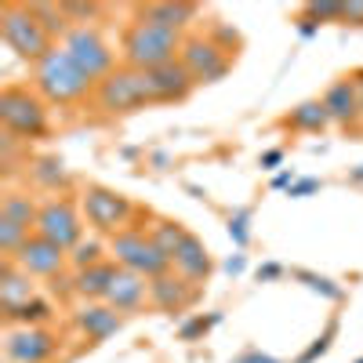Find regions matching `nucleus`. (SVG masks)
Wrapping results in <instances>:
<instances>
[{
    "label": "nucleus",
    "instance_id": "17",
    "mask_svg": "<svg viewBox=\"0 0 363 363\" xmlns=\"http://www.w3.org/2000/svg\"><path fill=\"white\" fill-rule=\"evenodd\" d=\"M171 269L178 272L182 280H189V284H203V280L211 277V255H207V247H203V240L189 233L186 240H182V247L174 251Z\"/></svg>",
    "mask_w": 363,
    "mask_h": 363
},
{
    "label": "nucleus",
    "instance_id": "31",
    "mask_svg": "<svg viewBox=\"0 0 363 363\" xmlns=\"http://www.w3.org/2000/svg\"><path fill=\"white\" fill-rule=\"evenodd\" d=\"M229 236L236 244H247V211H240L236 218H229Z\"/></svg>",
    "mask_w": 363,
    "mask_h": 363
},
{
    "label": "nucleus",
    "instance_id": "20",
    "mask_svg": "<svg viewBox=\"0 0 363 363\" xmlns=\"http://www.w3.org/2000/svg\"><path fill=\"white\" fill-rule=\"evenodd\" d=\"M196 15H200V4H193V0H149V4L135 8V18H149L171 29H186Z\"/></svg>",
    "mask_w": 363,
    "mask_h": 363
},
{
    "label": "nucleus",
    "instance_id": "5",
    "mask_svg": "<svg viewBox=\"0 0 363 363\" xmlns=\"http://www.w3.org/2000/svg\"><path fill=\"white\" fill-rule=\"evenodd\" d=\"M109 251H113L120 269H131L145 280H157V277H164V272H171V258L157 247V240L149 233H142V229L128 225L124 233L109 236Z\"/></svg>",
    "mask_w": 363,
    "mask_h": 363
},
{
    "label": "nucleus",
    "instance_id": "32",
    "mask_svg": "<svg viewBox=\"0 0 363 363\" xmlns=\"http://www.w3.org/2000/svg\"><path fill=\"white\" fill-rule=\"evenodd\" d=\"M342 22L363 26V0H349V4H345V15H342Z\"/></svg>",
    "mask_w": 363,
    "mask_h": 363
},
{
    "label": "nucleus",
    "instance_id": "28",
    "mask_svg": "<svg viewBox=\"0 0 363 363\" xmlns=\"http://www.w3.org/2000/svg\"><path fill=\"white\" fill-rule=\"evenodd\" d=\"M301 15H306L309 26H316V22H342L345 4H306V8H301Z\"/></svg>",
    "mask_w": 363,
    "mask_h": 363
},
{
    "label": "nucleus",
    "instance_id": "2",
    "mask_svg": "<svg viewBox=\"0 0 363 363\" xmlns=\"http://www.w3.org/2000/svg\"><path fill=\"white\" fill-rule=\"evenodd\" d=\"M95 87L62 44H55L40 62L33 66V91H40V99L51 106H73L80 99H87V91Z\"/></svg>",
    "mask_w": 363,
    "mask_h": 363
},
{
    "label": "nucleus",
    "instance_id": "4",
    "mask_svg": "<svg viewBox=\"0 0 363 363\" xmlns=\"http://www.w3.org/2000/svg\"><path fill=\"white\" fill-rule=\"evenodd\" d=\"M0 37H4V44L18 58H26V62H33V66L55 48V37L33 18V11L26 4H4L0 8Z\"/></svg>",
    "mask_w": 363,
    "mask_h": 363
},
{
    "label": "nucleus",
    "instance_id": "7",
    "mask_svg": "<svg viewBox=\"0 0 363 363\" xmlns=\"http://www.w3.org/2000/svg\"><path fill=\"white\" fill-rule=\"evenodd\" d=\"M62 48L69 51V58L73 62L95 80V87L116 69V55H113V48L102 40V33L95 26H73L69 33H66V40H62Z\"/></svg>",
    "mask_w": 363,
    "mask_h": 363
},
{
    "label": "nucleus",
    "instance_id": "29",
    "mask_svg": "<svg viewBox=\"0 0 363 363\" xmlns=\"http://www.w3.org/2000/svg\"><path fill=\"white\" fill-rule=\"evenodd\" d=\"M62 15L69 18V26H87L99 15V4H84V0H62Z\"/></svg>",
    "mask_w": 363,
    "mask_h": 363
},
{
    "label": "nucleus",
    "instance_id": "16",
    "mask_svg": "<svg viewBox=\"0 0 363 363\" xmlns=\"http://www.w3.org/2000/svg\"><path fill=\"white\" fill-rule=\"evenodd\" d=\"M33 298H37V291H33V277H29V272H22V269L8 258L4 269H0V309H4V316L18 313V309L29 306Z\"/></svg>",
    "mask_w": 363,
    "mask_h": 363
},
{
    "label": "nucleus",
    "instance_id": "9",
    "mask_svg": "<svg viewBox=\"0 0 363 363\" xmlns=\"http://www.w3.org/2000/svg\"><path fill=\"white\" fill-rule=\"evenodd\" d=\"M84 211H77V203L69 196H55L48 203H40V215H37V236L51 240L62 251H73L80 240H84Z\"/></svg>",
    "mask_w": 363,
    "mask_h": 363
},
{
    "label": "nucleus",
    "instance_id": "36",
    "mask_svg": "<svg viewBox=\"0 0 363 363\" xmlns=\"http://www.w3.org/2000/svg\"><path fill=\"white\" fill-rule=\"evenodd\" d=\"M352 80H356V91H359V109H363V69H359V73H352Z\"/></svg>",
    "mask_w": 363,
    "mask_h": 363
},
{
    "label": "nucleus",
    "instance_id": "23",
    "mask_svg": "<svg viewBox=\"0 0 363 363\" xmlns=\"http://www.w3.org/2000/svg\"><path fill=\"white\" fill-rule=\"evenodd\" d=\"M284 124L291 131H306V135H320L327 124H330V113L323 106V99H309V102H301L294 106L287 116H284Z\"/></svg>",
    "mask_w": 363,
    "mask_h": 363
},
{
    "label": "nucleus",
    "instance_id": "18",
    "mask_svg": "<svg viewBox=\"0 0 363 363\" xmlns=\"http://www.w3.org/2000/svg\"><path fill=\"white\" fill-rule=\"evenodd\" d=\"M323 106H327V113H330V124H356V120L363 116L356 80H352V77L335 80V84L323 91Z\"/></svg>",
    "mask_w": 363,
    "mask_h": 363
},
{
    "label": "nucleus",
    "instance_id": "30",
    "mask_svg": "<svg viewBox=\"0 0 363 363\" xmlns=\"http://www.w3.org/2000/svg\"><path fill=\"white\" fill-rule=\"evenodd\" d=\"M33 174H37L40 182H66V171H62V164H58V160H40V164L33 167Z\"/></svg>",
    "mask_w": 363,
    "mask_h": 363
},
{
    "label": "nucleus",
    "instance_id": "15",
    "mask_svg": "<svg viewBox=\"0 0 363 363\" xmlns=\"http://www.w3.org/2000/svg\"><path fill=\"white\" fill-rule=\"evenodd\" d=\"M149 301V280L138 277L131 269H120L116 265V277L109 284V294H106V306H113L116 313H135Z\"/></svg>",
    "mask_w": 363,
    "mask_h": 363
},
{
    "label": "nucleus",
    "instance_id": "25",
    "mask_svg": "<svg viewBox=\"0 0 363 363\" xmlns=\"http://www.w3.org/2000/svg\"><path fill=\"white\" fill-rule=\"evenodd\" d=\"M149 236L157 240V247H160V251H164L167 258H174V251L182 247V240H186L189 233L182 229L178 222H167V218H160V222L153 225V233H149Z\"/></svg>",
    "mask_w": 363,
    "mask_h": 363
},
{
    "label": "nucleus",
    "instance_id": "37",
    "mask_svg": "<svg viewBox=\"0 0 363 363\" xmlns=\"http://www.w3.org/2000/svg\"><path fill=\"white\" fill-rule=\"evenodd\" d=\"M359 363H363V359H359Z\"/></svg>",
    "mask_w": 363,
    "mask_h": 363
},
{
    "label": "nucleus",
    "instance_id": "26",
    "mask_svg": "<svg viewBox=\"0 0 363 363\" xmlns=\"http://www.w3.org/2000/svg\"><path fill=\"white\" fill-rule=\"evenodd\" d=\"M8 323H18V327H40V323H48L51 320V306L44 298H33L29 306H22L18 313H11V316H4Z\"/></svg>",
    "mask_w": 363,
    "mask_h": 363
},
{
    "label": "nucleus",
    "instance_id": "19",
    "mask_svg": "<svg viewBox=\"0 0 363 363\" xmlns=\"http://www.w3.org/2000/svg\"><path fill=\"white\" fill-rule=\"evenodd\" d=\"M193 298H196L193 284L174 277V272H164V277L149 280V301H153L157 309H164V313H182Z\"/></svg>",
    "mask_w": 363,
    "mask_h": 363
},
{
    "label": "nucleus",
    "instance_id": "10",
    "mask_svg": "<svg viewBox=\"0 0 363 363\" xmlns=\"http://www.w3.org/2000/svg\"><path fill=\"white\" fill-rule=\"evenodd\" d=\"M37 215H40V207L26 193H8L0 200V251L8 258H15L18 247L37 233Z\"/></svg>",
    "mask_w": 363,
    "mask_h": 363
},
{
    "label": "nucleus",
    "instance_id": "14",
    "mask_svg": "<svg viewBox=\"0 0 363 363\" xmlns=\"http://www.w3.org/2000/svg\"><path fill=\"white\" fill-rule=\"evenodd\" d=\"M22 272H29V277H62V269H66V262H69V251H62L58 244H51V240H44V236H29L26 244L18 247V255L11 258Z\"/></svg>",
    "mask_w": 363,
    "mask_h": 363
},
{
    "label": "nucleus",
    "instance_id": "13",
    "mask_svg": "<svg viewBox=\"0 0 363 363\" xmlns=\"http://www.w3.org/2000/svg\"><path fill=\"white\" fill-rule=\"evenodd\" d=\"M58 352V338L44 327H15L4 335L8 363H48Z\"/></svg>",
    "mask_w": 363,
    "mask_h": 363
},
{
    "label": "nucleus",
    "instance_id": "11",
    "mask_svg": "<svg viewBox=\"0 0 363 363\" xmlns=\"http://www.w3.org/2000/svg\"><path fill=\"white\" fill-rule=\"evenodd\" d=\"M178 62L189 69L193 84H215V80H222L229 73L233 58H229V51L218 40H211V37H189L186 48H182V55H178Z\"/></svg>",
    "mask_w": 363,
    "mask_h": 363
},
{
    "label": "nucleus",
    "instance_id": "6",
    "mask_svg": "<svg viewBox=\"0 0 363 363\" xmlns=\"http://www.w3.org/2000/svg\"><path fill=\"white\" fill-rule=\"evenodd\" d=\"M80 211H84V218L91 229H99V233H124L131 215H135V207L124 193H116V189H106V186H84L80 189Z\"/></svg>",
    "mask_w": 363,
    "mask_h": 363
},
{
    "label": "nucleus",
    "instance_id": "8",
    "mask_svg": "<svg viewBox=\"0 0 363 363\" xmlns=\"http://www.w3.org/2000/svg\"><path fill=\"white\" fill-rule=\"evenodd\" d=\"M95 106L109 116L116 113H135L142 106H149V95H145V80L138 69L131 66H116L99 87H95Z\"/></svg>",
    "mask_w": 363,
    "mask_h": 363
},
{
    "label": "nucleus",
    "instance_id": "22",
    "mask_svg": "<svg viewBox=\"0 0 363 363\" xmlns=\"http://www.w3.org/2000/svg\"><path fill=\"white\" fill-rule=\"evenodd\" d=\"M113 277H116V265H109V262H99V265H91V269H77L73 294H80L84 301H106Z\"/></svg>",
    "mask_w": 363,
    "mask_h": 363
},
{
    "label": "nucleus",
    "instance_id": "33",
    "mask_svg": "<svg viewBox=\"0 0 363 363\" xmlns=\"http://www.w3.org/2000/svg\"><path fill=\"white\" fill-rule=\"evenodd\" d=\"M313 189H320V182H316V178H306V182H298V186L291 189V196H306V193H313Z\"/></svg>",
    "mask_w": 363,
    "mask_h": 363
},
{
    "label": "nucleus",
    "instance_id": "3",
    "mask_svg": "<svg viewBox=\"0 0 363 363\" xmlns=\"http://www.w3.org/2000/svg\"><path fill=\"white\" fill-rule=\"evenodd\" d=\"M0 124L11 138H40L48 135V102L40 91H29L22 84H8L0 91Z\"/></svg>",
    "mask_w": 363,
    "mask_h": 363
},
{
    "label": "nucleus",
    "instance_id": "35",
    "mask_svg": "<svg viewBox=\"0 0 363 363\" xmlns=\"http://www.w3.org/2000/svg\"><path fill=\"white\" fill-rule=\"evenodd\" d=\"M280 157H284L280 149H269V153L262 157V164H265V167H277V164H280Z\"/></svg>",
    "mask_w": 363,
    "mask_h": 363
},
{
    "label": "nucleus",
    "instance_id": "12",
    "mask_svg": "<svg viewBox=\"0 0 363 363\" xmlns=\"http://www.w3.org/2000/svg\"><path fill=\"white\" fill-rule=\"evenodd\" d=\"M145 80V95H149V106H171V102H186L193 95V77L182 62H167L160 69H145L142 73Z\"/></svg>",
    "mask_w": 363,
    "mask_h": 363
},
{
    "label": "nucleus",
    "instance_id": "34",
    "mask_svg": "<svg viewBox=\"0 0 363 363\" xmlns=\"http://www.w3.org/2000/svg\"><path fill=\"white\" fill-rule=\"evenodd\" d=\"M203 327H207L203 320H193V323H186V327H182V338H196V335H200Z\"/></svg>",
    "mask_w": 363,
    "mask_h": 363
},
{
    "label": "nucleus",
    "instance_id": "24",
    "mask_svg": "<svg viewBox=\"0 0 363 363\" xmlns=\"http://www.w3.org/2000/svg\"><path fill=\"white\" fill-rule=\"evenodd\" d=\"M29 11H33V18L48 29V33L51 37H62L66 40V33H69V18L62 15V4H58V0H29V4H26Z\"/></svg>",
    "mask_w": 363,
    "mask_h": 363
},
{
    "label": "nucleus",
    "instance_id": "21",
    "mask_svg": "<svg viewBox=\"0 0 363 363\" xmlns=\"http://www.w3.org/2000/svg\"><path fill=\"white\" fill-rule=\"evenodd\" d=\"M120 323H124L120 313L113 306H106V301H87V306L77 313V327L84 330L91 342H106L109 335L120 330Z\"/></svg>",
    "mask_w": 363,
    "mask_h": 363
},
{
    "label": "nucleus",
    "instance_id": "27",
    "mask_svg": "<svg viewBox=\"0 0 363 363\" xmlns=\"http://www.w3.org/2000/svg\"><path fill=\"white\" fill-rule=\"evenodd\" d=\"M69 262H73L77 269L99 265V262H102V244H95V240H80V244L69 251Z\"/></svg>",
    "mask_w": 363,
    "mask_h": 363
},
{
    "label": "nucleus",
    "instance_id": "1",
    "mask_svg": "<svg viewBox=\"0 0 363 363\" xmlns=\"http://www.w3.org/2000/svg\"><path fill=\"white\" fill-rule=\"evenodd\" d=\"M124 66L145 73V69H160L167 62H178L182 48V29H171V26H160V22H149V18H135L128 29H124Z\"/></svg>",
    "mask_w": 363,
    "mask_h": 363
}]
</instances>
